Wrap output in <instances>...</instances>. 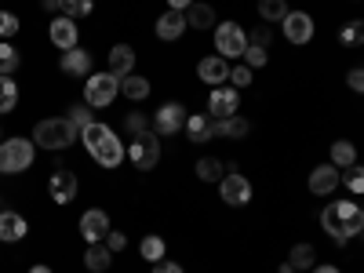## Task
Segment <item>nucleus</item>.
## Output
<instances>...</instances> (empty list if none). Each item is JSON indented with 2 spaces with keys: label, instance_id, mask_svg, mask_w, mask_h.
<instances>
[{
  "label": "nucleus",
  "instance_id": "20",
  "mask_svg": "<svg viewBox=\"0 0 364 273\" xmlns=\"http://www.w3.org/2000/svg\"><path fill=\"white\" fill-rule=\"evenodd\" d=\"M182 29H186V15H182V11H171V8H168V11L157 18V37H161V41H178Z\"/></svg>",
  "mask_w": 364,
  "mask_h": 273
},
{
  "label": "nucleus",
  "instance_id": "3",
  "mask_svg": "<svg viewBox=\"0 0 364 273\" xmlns=\"http://www.w3.org/2000/svg\"><path fill=\"white\" fill-rule=\"evenodd\" d=\"M33 139L41 149H70L80 139V132L73 128L70 117H44V120H37Z\"/></svg>",
  "mask_w": 364,
  "mask_h": 273
},
{
  "label": "nucleus",
  "instance_id": "38",
  "mask_svg": "<svg viewBox=\"0 0 364 273\" xmlns=\"http://www.w3.org/2000/svg\"><path fill=\"white\" fill-rule=\"evenodd\" d=\"M230 80H233V87H248V84H252V70H248L245 63H240V66H233V70H230Z\"/></svg>",
  "mask_w": 364,
  "mask_h": 273
},
{
  "label": "nucleus",
  "instance_id": "15",
  "mask_svg": "<svg viewBox=\"0 0 364 273\" xmlns=\"http://www.w3.org/2000/svg\"><path fill=\"white\" fill-rule=\"evenodd\" d=\"M284 37H288L291 44H306V41L314 37V18H310L306 11H288V18H284Z\"/></svg>",
  "mask_w": 364,
  "mask_h": 273
},
{
  "label": "nucleus",
  "instance_id": "46",
  "mask_svg": "<svg viewBox=\"0 0 364 273\" xmlns=\"http://www.w3.org/2000/svg\"><path fill=\"white\" fill-rule=\"evenodd\" d=\"M41 4H44L48 11H55V8H58V0H41Z\"/></svg>",
  "mask_w": 364,
  "mask_h": 273
},
{
  "label": "nucleus",
  "instance_id": "49",
  "mask_svg": "<svg viewBox=\"0 0 364 273\" xmlns=\"http://www.w3.org/2000/svg\"><path fill=\"white\" fill-rule=\"evenodd\" d=\"M360 237H364V230H360Z\"/></svg>",
  "mask_w": 364,
  "mask_h": 273
},
{
  "label": "nucleus",
  "instance_id": "12",
  "mask_svg": "<svg viewBox=\"0 0 364 273\" xmlns=\"http://www.w3.org/2000/svg\"><path fill=\"white\" fill-rule=\"evenodd\" d=\"M339 182H343V175H339L336 164H321V168L310 171V193H317V197H331V193L339 190Z\"/></svg>",
  "mask_w": 364,
  "mask_h": 273
},
{
  "label": "nucleus",
  "instance_id": "10",
  "mask_svg": "<svg viewBox=\"0 0 364 273\" xmlns=\"http://www.w3.org/2000/svg\"><path fill=\"white\" fill-rule=\"evenodd\" d=\"M109 215L102 208H91V211H84L80 215V237L87 240V245H99V240H106L109 237Z\"/></svg>",
  "mask_w": 364,
  "mask_h": 273
},
{
  "label": "nucleus",
  "instance_id": "14",
  "mask_svg": "<svg viewBox=\"0 0 364 273\" xmlns=\"http://www.w3.org/2000/svg\"><path fill=\"white\" fill-rule=\"evenodd\" d=\"M197 77L204 80V84H211V87H223V80H230V63L223 55H215V58H200L197 63Z\"/></svg>",
  "mask_w": 364,
  "mask_h": 273
},
{
  "label": "nucleus",
  "instance_id": "47",
  "mask_svg": "<svg viewBox=\"0 0 364 273\" xmlns=\"http://www.w3.org/2000/svg\"><path fill=\"white\" fill-rule=\"evenodd\" d=\"M29 273H51L48 266H33V269H29Z\"/></svg>",
  "mask_w": 364,
  "mask_h": 273
},
{
  "label": "nucleus",
  "instance_id": "17",
  "mask_svg": "<svg viewBox=\"0 0 364 273\" xmlns=\"http://www.w3.org/2000/svg\"><path fill=\"white\" fill-rule=\"evenodd\" d=\"M51 44H55L58 51L77 48V22L66 18V15H58V18L51 22Z\"/></svg>",
  "mask_w": 364,
  "mask_h": 273
},
{
  "label": "nucleus",
  "instance_id": "11",
  "mask_svg": "<svg viewBox=\"0 0 364 273\" xmlns=\"http://www.w3.org/2000/svg\"><path fill=\"white\" fill-rule=\"evenodd\" d=\"M237 91L233 87H211V95H208V117L211 120H226V117H237Z\"/></svg>",
  "mask_w": 364,
  "mask_h": 273
},
{
  "label": "nucleus",
  "instance_id": "1",
  "mask_svg": "<svg viewBox=\"0 0 364 273\" xmlns=\"http://www.w3.org/2000/svg\"><path fill=\"white\" fill-rule=\"evenodd\" d=\"M321 226L336 245H346L350 237H357L364 230V211L353 200H336V204H328L321 211Z\"/></svg>",
  "mask_w": 364,
  "mask_h": 273
},
{
  "label": "nucleus",
  "instance_id": "29",
  "mask_svg": "<svg viewBox=\"0 0 364 273\" xmlns=\"http://www.w3.org/2000/svg\"><path fill=\"white\" fill-rule=\"evenodd\" d=\"M331 164L336 168H350V164H357V149L343 139V142H336L331 146Z\"/></svg>",
  "mask_w": 364,
  "mask_h": 273
},
{
  "label": "nucleus",
  "instance_id": "7",
  "mask_svg": "<svg viewBox=\"0 0 364 273\" xmlns=\"http://www.w3.org/2000/svg\"><path fill=\"white\" fill-rule=\"evenodd\" d=\"M128 157H132V164H135L139 171H154L157 161H161V142L154 139V132L135 135V142H132V149H128Z\"/></svg>",
  "mask_w": 364,
  "mask_h": 273
},
{
  "label": "nucleus",
  "instance_id": "4",
  "mask_svg": "<svg viewBox=\"0 0 364 273\" xmlns=\"http://www.w3.org/2000/svg\"><path fill=\"white\" fill-rule=\"evenodd\" d=\"M117 95H120V80L113 73H91L84 80V102L91 109H106Z\"/></svg>",
  "mask_w": 364,
  "mask_h": 273
},
{
  "label": "nucleus",
  "instance_id": "44",
  "mask_svg": "<svg viewBox=\"0 0 364 273\" xmlns=\"http://www.w3.org/2000/svg\"><path fill=\"white\" fill-rule=\"evenodd\" d=\"M168 8H171V11H190L193 0H168Z\"/></svg>",
  "mask_w": 364,
  "mask_h": 273
},
{
  "label": "nucleus",
  "instance_id": "42",
  "mask_svg": "<svg viewBox=\"0 0 364 273\" xmlns=\"http://www.w3.org/2000/svg\"><path fill=\"white\" fill-rule=\"evenodd\" d=\"M346 84H350L353 91H364V70H350V73H346Z\"/></svg>",
  "mask_w": 364,
  "mask_h": 273
},
{
  "label": "nucleus",
  "instance_id": "32",
  "mask_svg": "<svg viewBox=\"0 0 364 273\" xmlns=\"http://www.w3.org/2000/svg\"><path fill=\"white\" fill-rule=\"evenodd\" d=\"M70 120H73V128L77 132H84L87 124H95V117H91V106L87 102H80V106H70V113H66Z\"/></svg>",
  "mask_w": 364,
  "mask_h": 273
},
{
  "label": "nucleus",
  "instance_id": "23",
  "mask_svg": "<svg viewBox=\"0 0 364 273\" xmlns=\"http://www.w3.org/2000/svg\"><path fill=\"white\" fill-rule=\"evenodd\" d=\"M211 22H215V11H211V4H197V0H193V8L186 11V26H193V29H211Z\"/></svg>",
  "mask_w": 364,
  "mask_h": 273
},
{
  "label": "nucleus",
  "instance_id": "34",
  "mask_svg": "<svg viewBox=\"0 0 364 273\" xmlns=\"http://www.w3.org/2000/svg\"><path fill=\"white\" fill-rule=\"evenodd\" d=\"M343 182H346V190H350V193L360 197V193H364V168H360V164H350L346 175H343Z\"/></svg>",
  "mask_w": 364,
  "mask_h": 273
},
{
  "label": "nucleus",
  "instance_id": "48",
  "mask_svg": "<svg viewBox=\"0 0 364 273\" xmlns=\"http://www.w3.org/2000/svg\"><path fill=\"white\" fill-rule=\"evenodd\" d=\"M281 273H299V269H295V266H288V262H284V266H281Z\"/></svg>",
  "mask_w": 364,
  "mask_h": 273
},
{
  "label": "nucleus",
  "instance_id": "8",
  "mask_svg": "<svg viewBox=\"0 0 364 273\" xmlns=\"http://www.w3.org/2000/svg\"><path fill=\"white\" fill-rule=\"evenodd\" d=\"M219 197L230 204V208H245L252 200V182L240 175V171H226L223 182H219Z\"/></svg>",
  "mask_w": 364,
  "mask_h": 273
},
{
  "label": "nucleus",
  "instance_id": "16",
  "mask_svg": "<svg viewBox=\"0 0 364 273\" xmlns=\"http://www.w3.org/2000/svg\"><path fill=\"white\" fill-rule=\"evenodd\" d=\"M58 66H63V73H70V77H91V55L84 51V48H70V51H63V58H58Z\"/></svg>",
  "mask_w": 364,
  "mask_h": 273
},
{
  "label": "nucleus",
  "instance_id": "40",
  "mask_svg": "<svg viewBox=\"0 0 364 273\" xmlns=\"http://www.w3.org/2000/svg\"><path fill=\"white\" fill-rule=\"evenodd\" d=\"M124 245H128V237H124V233H117V230H109V237H106V248L117 255V252H124Z\"/></svg>",
  "mask_w": 364,
  "mask_h": 273
},
{
  "label": "nucleus",
  "instance_id": "37",
  "mask_svg": "<svg viewBox=\"0 0 364 273\" xmlns=\"http://www.w3.org/2000/svg\"><path fill=\"white\" fill-rule=\"evenodd\" d=\"M18 33V18L11 11H0V37H15Z\"/></svg>",
  "mask_w": 364,
  "mask_h": 273
},
{
  "label": "nucleus",
  "instance_id": "25",
  "mask_svg": "<svg viewBox=\"0 0 364 273\" xmlns=\"http://www.w3.org/2000/svg\"><path fill=\"white\" fill-rule=\"evenodd\" d=\"M314 262H317L314 245H295V248L288 252V266H295V269H310Z\"/></svg>",
  "mask_w": 364,
  "mask_h": 273
},
{
  "label": "nucleus",
  "instance_id": "21",
  "mask_svg": "<svg viewBox=\"0 0 364 273\" xmlns=\"http://www.w3.org/2000/svg\"><path fill=\"white\" fill-rule=\"evenodd\" d=\"M109 262H113V252L102 245V240H99V245H87L84 266H87L91 273H106V269H109Z\"/></svg>",
  "mask_w": 364,
  "mask_h": 273
},
{
  "label": "nucleus",
  "instance_id": "30",
  "mask_svg": "<svg viewBox=\"0 0 364 273\" xmlns=\"http://www.w3.org/2000/svg\"><path fill=\"white\" fill-rule=\"evenodd\" d=\"M223 164L215 161V157H204V161H197V178L200 182H223Z\"/></svg>",
  "mask_w": 364,
  "mask_h": 273
},
{
  "label": "nucleus",
  "instance_id": "6",
  "mask_svg": "<svg viewBox=\"0 0 364 273\" xmlns=\"http://www.w3.org/2000/svg\"><path fill=\"white\" fill-rule=\"evenodd\" d=\"M215 48L223 58H240L248 48V33L240 29V22H219L215 26Z\"/></svg>",
  "mask_w": 364,
  "mask_h": 273
},
{
  "label": "nucleus",
  "instance_id": "22",
  "mask_svg": "<svg viewBox=\"0 0 364 273\" xmlns=\"http://www.w3.org/2000/svg\"><path fill=\"white\" fill-rule=\"evenodd\" d=\"M186 135H190V142H208L211 139V117L208 113H193L186 120Z\"/></svg>",
  "mask_w": 364,
  "mask_h": 273
},
{
  "label": "nucleus",
  "instance_id": "2",
  "mask_svg": "<svg viewBox=\"0 0 364 273\" xmlns=\"http://www.w3.org/2000/svg\"><path fill=\"white\" fill-rule=\"evenodd\" d=\"M80 142L91 157H95V164L102 168H117L120 161H124V146H120V139L113 135L109 124H87L80 132Z\"/></svg>",
  "mask_w": 364,
  "mask_h": 273
},
{
  "label": "nucleus",
  "instance_id": "13",
  "mask_svg": "<svg viewBox=\"0 0 364 273\" xmlns=\"http://www.w3.org/2000/svg\"><path fill=\"white\" fill-rule=\"evenodd\" d=\"M48 193H51L55 204H70V200L77 197V175H73L70 168H58V171L51 175V182H48Z\"/></svg>",
  "mask_w": 364,
  "mask_h": 273
},
{
  "label": "nucleus",
  "instance_id": "41",
  "mask_svg": "<svg viewBox=\"0 0 364 273\" xmlns=\"http://www.w3.org/2000/svg\"><path fill=\"white\" fill-rule=\"evenodd\" d=\"M128 132H132V135H142V132H149L142 113H132V117H128Z\"/></svg>",
  "mask_w": 364,
  "mask_h": 273
},
{
  "label": "nucleus",
  "instance_id": "45",
  "mask_svg": "<svg viewBox=\"0 0 364 273\" xmlns=\"http://www.w3.org/2000/svg\"><path fill=\"white\" fill-rule=\"evenodd\" d=\"M314 273H339L336 266H314Z\"/></svg>",
  "mask_w": 364,
  "mask_h": 273
},
{
  "label": "nucleus",
  "instance_id": "43",
  "mask_svg": "<svg viewBox=\"0 0 364 273\" xmlns=\"http://www.w3.org/2000/svg\"><path fill=\"white\" fill-rule=\"evenodd\" d=\"M154 273H182V266H178V262L161 259V262H154Z\"/></svg>",
  "mask_w": 364,
  "mask_h": 273
},
{
  "label": "nucleus",
  "instance_id": "9",
  "mask_svg": "<svg viewBox=\"0 0 364 273\" xmlns=\"http://www.w3.org/2000/svg\"><path fill=\"white\" fill-rule=\"evenodd\" d=\"M186 120H190V113L182 109L178 102H164V106L154 113V132H157V135H178L182 128H186Z\"/></svg>",
  "mask_w": 364,
  "mask_h": 273
},
{
  "label": "nucleus",
  "instance_id": "33",
  "mask_svg": "<svg viewBox=\"0 0 364 273\" xmlns=\"http://www.w3.org/2000/svg\"><path fill=\"white\" fill-rule=\"evenodd\" d=\"M240 58H245V66H248V70H259V66L269 63V48H255V44H248Z\"/></svg>",
  "mask_w": 364,
  "mask_h": 273
},
{
  "label": "nucleus",
  "instance_id": "18",
  "mask_svg": "<svg viewBox=\"0 0 364 273\" xmlns=\"http://www.w3.org/2000/svg\"><path fill=\"white\" fill-rule=\"evenodd\" d=\"M132 70H135V51H132L128 44H117V48L109 51V73H113L117 80H124V77H132Z\"/></svg>",
  "mask_w": 364,
  "mask_h": 273
},
{
  "label": "nucleus",
  "instance_id": "39",
  "mask_svg": "<svg viewBox=\"0 0 364 273\" xmlns=\"http://www.w3.org/2000/svg\"><path fill=\"white\" fill-rule=\"evenodd\" d=\"M248 44H255V48H269V26H255L252 33H248Z\"/></svg>",
  "mask_w": 364,
  "mask_h": 273
},
{
  "label": "nucleus",
  "instance_id": "36",
  "mask_svg": "<svg viewBox=\"0 0 364 273\" xmlns=\"http://www.w3.org/2000/svg\"><path fill=\"white\" fill-rule=\"evenodd\" d=\"M339 41H343V44H360V41H364V22H350V26H343Z\"/></svg>",
  "mask_w": 364,
  "mask_h": 273
},
{
  "label": "nucleus",
  "instance_id": "26",
  "mask_svg": "<svg viewBox=\"0 0 364 273\" xmlns=\"http://www.w3.org/2000/svg\"><path fill=\"white\" fill-rule=\"evenodd\" d=\"M58 11L77 22V18H84V15L95 11V0H58Z\"/></svg>",
  "mask_w": 364,
  "mask_h": 273
},
{
  "label": "nucleus",
  "instance_id": "27",
  "mask_svg": "<svg viewBox=\"0 0 364 273\" xmlns=\"http://www.w3.org/2000/svg\"><path fill=\"white\" fill-rule=\"evenodd\" d=\"M18 106V84L11 77H0V113H11Z\"/></svg>",
  "mask_w": 364,
  "mask_h": 273
},
{
  "label": "nucleus",
  "instance_id": "31",
  "mask_svg": "<svg viewBox=\"0 0 364 273\" xmlns=\"http://www.w3.org/2000/svg\"><path fill=\"white\" fill-rule=\"evenodd\" d=\"M22 63V55L11 48V44H0V77H11Z\"/></svg>",
  "mask_w": 364,
  "mask_h": 273
},
{
  "label": "nucleus",
  "instance_id": "5",
  "mask_svg": "<svg viewBox=\"0 0 364 273\" xmlns=\"http://www.w3.org/2000/svg\"><path fill=\"white\" fill-rule=\"evenodd\" d=\"M33 164V139H4L0 142V171L18 175Z\"/></svg>",
  "mask_w": 364,
  "mask_h": 273
},
{
  "label": "nucleus",
  "instance_id": "51",
  "mask_svg": "<svg viewBox=\"0 0 364 273\" xmlns=\"http://www.w3.org/2000/svg\"><path fill=\"white\" fill-rule=\"evenodd\" d=\"M360 211H364V208H360Z\"/></svg>",
  "mask_w": 364,
  "mask_h": 273
},
{
  "label": "nucleus",
  "instance_id": "28",
  "mask_svg": "<svg viewBox=\"0 0 364 273\" xmlns=\"http://www.w3.org/2000/svg\"><path fill=\"white\" fill-rule=\"evenodd\" d=\"M259 15H262V22H284L288 4L284 0H259Z\"/></svg>",
  "mask_w": 364,
  "mask_h": 273
},
{
  "label": "nucleus",
  "instance_id": "24",
  "mask_svg": "<svg viewBox=\"0 0 364 273\" xmlns=\"http://www.w3.org/2000/svg\"><path fill=\"white\" fill-rule=\"evenodd\" d=\"M120 91H124V95L132 99V102H142L146 95H149V80L146 77H124V80H120Z\"/></svg>",
  "mask_w": 364,
  "mask_h": 273
},
{
  "label": "nucleus",
  "instance_id": "35",
  "mask_svg": "<svg viewBox=\"0 0 364 273\" xmlns=\"http://www.w3.org/2000/svg\"><path fill=\"white\" fill-rule=\"evenodd\" d=\"M142 259L146 262H161L164 259V240L161 237H146L142 240Z\"/></svg>",
  "mask_w": 364,
  "mask_h": 273
},
{
  "label": "nucleus",
  "instance_id": "50",
  "mask_svg": "<svg viewBox=\"0 0 364 273\" xmlns=\"http://www.w3.org/2000/svg\"><path fill=\"white\" fill-rule=\"evenodd\" d=\"M0 142H4V139H0Z\"/></svg>",
  "mask_w": 364,
  "mask_h": 273
},
{
  "label": "nucleus",
  "instance_id": "19",
  "mask_svg": "<svg viewBox=\"0 0 364 273\" xmlns=\"http://www.w3.org/2000/svg\"><path fill=\"white\" fill-rule=\"evenodd\" d=\"M26 219L18 215V211H0V240L4 245H15V240H22L26 237Z\"/></svg>",
  "mask_w": 364,
  "mask_h": 273
}]
</instances>
